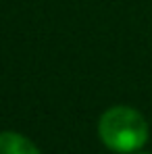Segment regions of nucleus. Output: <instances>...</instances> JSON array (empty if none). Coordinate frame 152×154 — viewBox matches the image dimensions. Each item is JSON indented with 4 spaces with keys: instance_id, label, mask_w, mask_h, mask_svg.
Returning <instances> with one entry per match:
<instances>
[{
    "instance_id": "obj_1",
    "label": "nucleus",
    "mask_w": 152,
    "mask_h": 154,
    "mask_svg": "<svg viewBox=\"0 0 152 154\" xmlns=\"http://www.w3.org/2000/svg\"><path fill=\"white\" fill-rule=\"evenodd\" d=\"M98 133L108 150L131 154L148 142V123L135 108L113 106L100 117Z\"/></svg>"
},
{
    "instance_id": "obj_2",
    "label": "nucleus",
    "mask_w": 152,
    "mask_h": 154,
    "mask_svg": "<svg viewBox=\"0 0 152 154\" xmlns=\"http://www.w3.org/2000/svg\"><path fill=\"white\" fill-rule=\"evenodd\" d=\"M0 154H40L36 144L15 131L0 133Z\"/></svg>"
}]
</instances>
